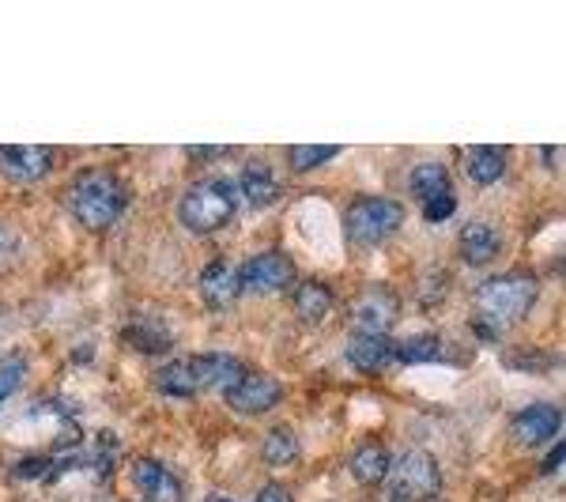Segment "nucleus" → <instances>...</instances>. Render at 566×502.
Here are the masks:
<instances>
[{
    "instance_id": "22",
    "label": "nucleus",
    "mask_w": 566,
    "mask_h": 502,
    "mask_svg": "<svg viewBox=\"0 0 566 502\" xmlns=\"http://www.w3.org/2000/svg\"><path fill=\"white\" fill-rule=\"evenodd\" d=\"M295 458H298L295 431H291V427H272L261 442V461L269 464V469H287V464H295Z\"/></svg>"
},
{
    "instance_id": "16",
    "label": "nucleus",
    "mask_w": 566,
    "mask_h": 502,
    "mask_svg": "<svg viewBox=\"0 0 566 502\" xmlns=\"http://www.w3.org/2000/svg\"><path fill=\"white\" fill-rule=\"evenodd\" d=\"M239 189H242V197H245V205H250V208L272 205V200H276V194H280L276 175H272V167H269V163H261V159H250L242 167Z\"/></svg>"
},
{
    "instance_id": "12",
    "label": "nucleus",
    "mask_w": 566,
    "mask_h": 502,
    "mask_svg": "<svg viewBox=\"0 0 566 502\" xmlns=\"http://www.w3.org/2000/svg\"><path fill=\"white\" fill-rule=\"evenodd\" d=\"M563 412L555 405H528L514 416V438L522 446H544L559 435Z\"/></svg>"
},
{
    "instance_id": "25",
    "label": "nucleus",
    "mask_w": 566,
    "mask_h": 502,
    "mask_svg": "<svg viewBox=\"0 0 566 502\" xmlns=\"http://www.w3.org/2000/svg\"><path fill=\"white\" fill-rule=\"evenodd\" d=\"M336 144H295V148H287V163L291 170H298V175H306V170L322 167V163L336 159Z\"/></svg>"
},
{
    "instance_id": "2",
    "label": "nucleus",
    "mask_w": 566,
    "mask_h": 502,
    "mask_svg": "<svg viewBox=\"0 0 566 502\" xmlns=\"http://www.w3.org/2000/svg\"><path fill=\"white\" fill-rule=\"evenodd\" d=\"M234 208H239V194H234L231 178H200L178 205V219L193 234H212L219 227L231 223Z\"/></svg>"
},
{
    "instance_id": "18",
    "label": "nucleus",
    "mask_w": 566,
    "mask_h": 502,
    "mask_svg": "<svg viewBox=\"0 0 566 502\" xmlns=\"http://www.w3.org/2000/svg\"><path fill=\"white\" fill-rule=\"evenodd\" d=\"M389 450L378 442V438H370V442H363L359 450L352 453V477L359 483H367V488H374V483H381L389 477Z\"/></svg>"
},
{
    "instance_id": "33",
    "label": "nucleus",
    "mask_w": 566,
    "mask_h": 502,
    "mask_svg": "<svg viewBox=\"0 0 566 502\" xmlns=\"http://www.w3.org/2000/svg\"><path fill=\"white\" fill-rule=\"evenodd\" d=\"M205 502H234V499H227V495H208Z\"/></svg>"
},
{
    "instance_id": "8",
    "label": "nucleus",
    "mask_w": 566,
    "mask_h": 502,
    "mask_svg": "<svg viewBox=\"0 0 566 502\" xmlns=\"http://www.w3.org/2000/svg\"><path fill=\"white\" fill-rule=\"evenodd\" d=\"M295 280V264H291L287 253H258L239 269V284L242 291H258V295H272V291H283Z\"/></svg>"
},
{
    "instance_id": "29",
    "label": "nucleus",
    "mask_w": 566,
    "mask_h": 502,
    "mask_svg": "<svg viewBox=\"0 0 566 502\" xmlns=\"http://www.w3.org/2000/svg\"><path fill=\"white\" fill-rule=\"evenodd\" d=\"M50 469V458H34V461H23L20 464V477H42Z\"/></svg>"
},
{
    "instance_id": "15",
    "label": "nucleus",
    "mask_w": 566,
    "mask_h": 502,
    "mask_svg": "<svg viewBox=\"0 0 566 502\" xmlns=\"http://www.w3.org/2000/svg\"><path fill=\"white\" fill-rule=\"evenodd\" d=\"M502 250V234L499 227L491 223H469L461 231V258L472 264V269H483V264H491L499 258Z\"/></svg>"
},
{
    "instance_id": "27",
    "label": "nucleus",
    "mask_w": 566,
    "mask_h": 502,
    "mask_svg": "<svg viewBox=\"0 0 566 502\" xmlns=\"http://www.w3.org/2000/svg\"><path fill=\"white\" fill-rule=\"evenodd\" d=\"M453 212H458V197L453 194H446V197H434V200H427L423 205V219L427 223H446Z\"/></svg>"
},
{
    "instance_id": "30",
    "label": "nucleus",
    "mask_w": 566,
    "mask_h": 502,
    "mask_svg": "<svg viewBox=\"0 0 566 502\" xmlns=\"http://www.w3.org/2000/svg\"><path fill=\"white\" fill-rule=\"evenodd\" d=\"M12 250H15V234L0 223V258H4V253H12Z\"/></svg>"
},
{
    "instance_id": "11",
    "label": "nucleus",
    "mask_w": 566,
    "mask_h": 502,
    "mask_svg": "<svg viewBox=\"0 0 566 502\" xmlns=\"http://www.w3.org/2000/svg\"><path fill=\"white\" fill-rule=\"evenodd\" d=\"M193 374H197V386L200 389H219V394H227V389H234V381L242 378L245 367L239 363V355L231 352H208V355H193Z\"/></svg>"
},
{
    "instance_id": "4",
    "label": "nucleus",
    "mask_w": 566,
    "mask_h": 502,
    "mask_svg": "<svg viewBox=\"0 0 566 502\" xmlns=\"http://www.w3.org/2000/svg\"><path fill=\"white\" fill-rule=\"evenodd\" d=\"M405 223V208L389 197H359L344 216V231L355 245H378L392 239Z\"/></svg>"
},
{
    "instance_id": "19",
    "label": "nucleus",
    "mask_w": 566,
    "mask_h": 502,
    "mask_svg": "<svg viewBox=\"0 0 566 502\" xmlns=\"http://www.w3.org/2000/svg\"><path fill=\"white\" fill-rule=\"evenodd\" d=\"M125 344L144 355H167L170 348H175V336H170L167 325L159 322H129L122 328Z\"/></svg>"
},
{
    "instance_id": "32",
    "label": "nucleus",
    "mask_w": 566,
    "mask_h": 502,
    "mask_svg": "<svg viewBox=\"0 0 566 502\" xmlns=\"http://www.w3.org/2000/svg\"><path fill=\"white\" fill-rule=\"evenodd\" d=\"M559 464H563V446H555L552 458L544 461V472H555V469H559Z\"/></svg>"
},
{
    "instance_id": "17",
    "label": "nucleus",
    "mask_w": 566,
    "mask_h": 502,
    "mask_svg": "<svg viewBox=\"0 0 566 502\" xmlns=\"http://www.w3.org/2000/svg\"><path fill=\"white\" fill-rule=\"evenodd\" d=\"M291 306H295V317L303 325H317V322H325L328 310H333V291H328L322 280H306V284L295 287Z\"/></svg>"
},
{
    "instance_id": "26",
    "label": "nucleus",
    "mask_w": 566,
    "mask_h": 502,
    "mask_svg": "<svg viewBox=\"0 0 566 502\" xmlns=\"http://www.w3.org/2000/svg\"><path fill=\"white\" fill-rule=\"evenodd\" d=\"M27 374V363L20 359V355H12V359H0V408H4V400L20 389Z\"/></svg>"
},
{
    "instance_id": "28",
    "label": "nucleus",
    "mask_w": 566,
    "mask_h": 502,
    "mask_svg": "<svg viewBox=\"0 0 566 502\" xmlns=\"http://www.w3.org/2000/svg\"><path fill=\"white\" fill-rule=\"evenodd\" d=\"M253 502H295L287 495V491L280 488V483H269V488H261V495L253 499Z\"/></svg>"
},
{
    "instance_id": "21",
    "label": "nucleus",
    "mask_w": 566,
    "mask_h": 502,
    "mask_svg": "<svg viewBox=\"0 0 566 502\" xmlns=\"http://www.w3.org/2000/svg\"><path fill=\"white\" fill-rule=\"evenodd\" d=\"M155 389L167 397H193L197 394V374H193V363L189 359H170L163 363L159 374H155Z\"/></svg>"
},
{
    "instance_id": "31",
    "label": "nucleus",
    "mask_w": 566,
    "mask_h": 502,
    "mask_svg": "<svg viewBox=\"0 0 566 502\" xmlns=\"http://www.w3.org/2000/svg\"><path fill=\"white\" fill-rule=\"evenodd\" d=\"M189 151V159H219L227 148H186Z\"/></svg>"
},
{
    "instance_id": "7",
    "label": "nucleus",
    "mask_w": 566,
    "mask_h": 502,
    "mask_svg": "<svg viewBox=\"0 0 566 502\" xmlns=\"http://www.w3.org/2000/svg\"><path fill=\"white\" fill-rule=\"evenodd\" d=\"M227 405L234 408L239 416H261L269 412V408L280 405L283 397V386L272 374H261V370H245L239 381H234V389H227Z\"/></svg>"
},
{
    "instance_id": "1",
    "label": "nucleus",
    "mask_w": 566,
    "mask_h": 502,
    "mask_svg": "<svg viewBox=\"0 0 566 502\" xmlns=\"http://www.w3.org/2000/svg\"><path fill=\"white\" fill-rule=\"evenodd\" d=\"M72 216L87 227V231H106L122 219L125 205H129V189L114 170H84L69 189Z\"/></svg>"
},
{
    "instance_id": "13",
    "label": "nucleus",
    "mask_w": 566,
    "mask_h": 502,
    "mask_svg": "<svg viewBox=\"0 0 566 502\" xmlns=\"http://www.w3.org/2000/svg\"><path fill=\"white\" fill-rule=\"evenodd\" d=\"M239 295H242L239 272H234L223 258L208 261L205 272H200V299H205V306L227 310V306H234V299Z\"/></svg>"
},
{
    "instance_id": "23",
    "label": "nucleus",
    "mask_w": 566,
    "mask_h": 502,
    "mask_svg": "<svg viewBox=\"0 0 566 502\" xmlns=\"http://www.w3.org/2000/svg\"><path fill=\"white\" fill-rule=\"evenodd\" d=\"M442 344H438L434 333H419V336H408V341L392 344V363L400 367H423V363H434Z\"/></svg>"
},
{
    "instance_id": "9",
    "label": "nucleus",
    "mask_w": 566,
    "mask_h": 502,
    "mask_svg": "<svg viewBox=\"0 0 566 502\" xmlns=\"http://www.w3.org/2000/svg\"><path fill=\"white\" fill-rule=\"evenodd\" d=\"M400 317V303L389 287H370L352 303V325L355 333H381L386 336Z\"/></svg>"
},
{
    "instance_id": "14",
    "label": "nucleus",
    "mask_w": 566,
    "mask_h": 502,
    "mask_svg": "<svg viewBox=\"0 0 566 502\" xmlns=\"http://www.w3.org/2000/svg\"><path fill=\"white\" fill-rule=\"evenodd\" d=\"M348 363L363 374H378L392 363V341L381 333H352Z\"/></svg>"
},
{
    "instance_id": "3",
    "label": "nucleus",
    "mask_w": 566,
    "mask_h": 502,
    "mask_svg": "<svg viewBox=\"0 0 566 502\" xmlns=\"http://www.w3.org/2000/svg\"><path fill=\"white\" fill-rule=\"evenodd\" d=\"M541 299V284L533 276H495L476 287V317L491 322L495 328L522 322Z\"/></svg>"
},
{
    "instance_id": "6",
    "label": "nucleus",
    "mask_w": 566,
    "mask_h": 502,
    "mask_svg": "<svg viewBox=\"0 0 566 502\" xmlns=\"http://www.w3.org/2000/svg\"><path fill=\"white\" fill-rule=\"evenodd\" d=\"M53 170V148L42 144H0V175L15 186H34Z\"/></svg>"
},
{
    "instance_id": "10",
    "label": "nucleus",
    "mask_w": 566,
    "mask_h": 502,
    "mask_svg": "<svg viewBox=\"0 0 566 502\" xmlns=\"http://www.w3.org/2000/svg\"><path fill=\"white\" fill-rule=\"evenodd\" d=\"M133 483H136V491H140L144 502H181L186 499L181 480L167 469V464H159L151 458L133 464Z\"/></svg>"
},
{
    "instance_id": "24",
    "label": "nucleus",
    "mask_w": 566,
    "mask_h": 502,
    "mask_svg": "<svg viewBox=\"0 0 566 502\" xmlns=\"http://www.w3.org/2000/svg\"><path fill=\"white\" fill-rule=\"evenodd\" d=\"M506 175V151L502 148H469V178L476 186H495Z\"/></svg>"
},
{
    "instance_id": "20",
    "label": "nucleus",
    "mask_w": 566,
    "mask_h": 502,
    "mask_svg": "<svg viewBox=\"0 0 566 502\" xmlns=\"http://www.w3.org/2000/svg\"><path fill=\"white\" fill-rule=\"evenodd\" d=\"M408 194L416 200H434V197H446L453 194L450 189V170L442 167V163H419V167L408 175Z\"/></svg>"
},
{
    "instance_id": "5",
    "label": "nucleus",
    "mask_w": 566,
    "mask_h": 502,
    "mask_svg": "<svg viewBox=\"0 0 566 502\" xmlns=\"http://www.w3.org/2000/svg\"><path fill=\"white\" fill-rule=\"evenodd\" d=\"M389 502H434L442 491V472L431 453H405L397 464H389Z\"/></svg>"
}]
</instances>
